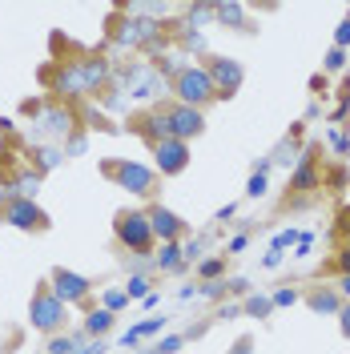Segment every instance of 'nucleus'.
<instances>
[{"label": "nucleus", "mask_w": 350, "mask_h": 354, "mask_svg": "<svg viewBox=\"0 0 350 354\" xmlns=\"http://www.w3.org/2000/svg\"><path fill=\"white\" fill-rule=\"evenodd\" d=\"M246 310L262 318V314H270V302H266V298H250V302H246Z\"/></svg>", "instance_id": "nucleus-22"}, {"label": "nucleus", "mask_w": 350, "mask_h": 354, "mask_svg": "<svg viewBox=\"0 0 350 354\" xmlns=\"http://www.w3.org/2000/svg\"><path fill=\"white\" fill-rule=\"evenodd\" d=\"M342 290H347V294H350V274H347V278H342Z\"/></svg>", "instance_id": "nucleus-31"}, {"label": "nucleus", "mask_w": 350, "mask_h": 354, "mask_svg": "<svg viewBox=\"0 0 350 354\" xmlns=\"http://www.w3.org/2000/svg\"><path fill=\"white\" fill-rule=\"evenodd\" d=\"M154 32H157L154 21H133V24H125V28L117 32V41L121 44H141V41H154Z\"/></svg>", "instance_id": "nucleus-12"}, {"label": "nucleus", "mask_w": 350, "mask_h": 354, "mask_svg": "<svg viewBox=\"0 0 350 354\" xmlns=\"http://www.w3.org/2000/svg\"><path fill=\"white\" fill-rule=\"evenodd\" d=\"M145 290H149V282H145V278H129V290H125V298H145Z\"/></svg>", "instance_id": "nucleus-18"}, {"label": "nucleus", "mask_w": 350, "mask_h": 354, "mask_svg": "<svg viewBox=\"0 0 350 354\" xmlns=\"http://www.w3.org/2000/svg\"><path fill=\"white\" fill-rule=\"evenodd\" d=\"M185 161H190L185 141H177V137L157 141V165H161V174H181V169H185Z\"/></svg>", "instance_id": "nucleus-5"}, {"label": "nucleus", "mask_w": 350, "mask_h": 354, "mask_svg": "<svg viewBox=\"0 0 350 354\" xmlns=\"http://www.w3.org/2000/svg\"><path fill=\"white\" fill-rule=\"evenodd\" d=\"M129 298H125V290H113V294H105V306L109 310H117V306H125Z\"/></svg>", "instance_id": "nucleus-23"}, {"label": "nucleus", "mask_w": 350, "mask_h": 354, "mask_svg": "<svg viewBox=\"0 0 350 354\" xmlns=\"http://www.w3.org/2000/svg\"><path fill=\"white\" fill-rule=\"evenodd\" d=\"M61 318H65V302H61L57 294H37V298H33V326L57 330Z\"/></svg>", "instance_id": "nucleus-4"}, {"label": "nucleus", "mask_w": 350, "mask_h": 354, "mask_svg": "<svg viewBox=\"0 0 350 354\" xmlns=\"http://www.w3.org/2000/svg\"><path fill=\"white\" fill-rule=\"evenodd\" d=\"M274 302H278V306H294V302H298V294H294V290H278V294H274Z\"/></svg>", "instance_id": "nucleus-24"}, {"label": "nucleus", "mask_w": 350, "mask_h": 354, "mask_svg": "<svg viewBox=\"0 0 350 354\" xmlns=\"http://www.w3.org/2000/svg\"><path fill=\"white\" fill-rule=\"evenodd\" d=\"M177 97H181V105H190V109H197L201 101H210V97H214L210 73H205V68H181V73H177Z\"/></svg>", "instance_id": "nucleus-1"}, {"label": "nucleus", "mask_w": 350, "mask_h": 354, "mask_svg": "<svg viewBox=\"0 0 350 354\" xmlns=\"http://www.w3.org/2000/svg\"><path fill=\"white\" fill-rule=\"evenodd\" d=\"M117 181H121L125 189H133V194H149V185H154V174H149L145 165H133V161H125V165L117 169Z\"/></svg>", "instance_id": "nucleus-8"}, {"label": "nucleus", "mask_w": 350, "mask_h": 354, "mask_svg": "<svg viewBox=\"0 0 350 354\" xmlns=\"http://www.w3.org/2000/svg\"><path fill=\"white\" fill-rule=\"evenodd\" d=\"M85 326H89V334H105L113 326V314H109V310H97V314H89Z\"/></svg>", "instance_id": "nucleus-15"}, {"label": "nucleus", "mask_w": 350, "mask_h": 354, "mask_svg": "<svg viewBox=\"0 0 350 354\" xmlns=\"http://www.w3.org/2000/svg\"><path fill=\"white\" fill-rule=\"evenodd\" d=\"M105 81V65L101 61H85V65H73L61 73V81H57V88L61 93H89L93 85H101Z\"/></svg>", "instance_id": "nucleus-2"}, {"label": "nucleus", "mask_w": 350, "mask_h": 354, "mask_svg": "<svg viewBox=\"0 0 350 354\" xmlns=\"http://www.w3.org/2000/svg\"><path fill=\"white\" fill-rule=\"evenodd\" d=\"M338 44H350V21H342V28H338Z\"/></svg>", "instance_id": "nucleus-29"}, {"label": "nucleus", "mask_w": 350, "mask_h": 354, "mask_svg": "<svg viewBox=\"0 0 350 354\" xmlns=\"http://www.w3.org/2000/svg\"><path fill=\"white\" fill-rule=\"evenodd\" d=\"M218 17H221V21H230V24H238L241 21V8H238V4H221Z\"/></svg>", "instance_id": "nucleus-19"}, {"label": "nucleus", "mask_w": 350, "mask_h": 354, "mask_svg": "<svg viewBox=\"0 0 350 354\" xmlns=\"http://www.w3.org/2000/svg\"><path fill=\"white\" fill-rule=\"evenodd\" d=\"M210 81H214V93H218V88L234 93V88L241 85V65H238V61H214V68H210Z\"/></svg>", "instance_id": "nucleus-9"}, {"label": "nucleus", "mask_w": 350, "mask_h": 354, "mask_svg": "<svg viewBox=\"0 0 350 354\" xmlns=\"http://www.w3.org/2000/svg\"><path fill=\"white\" fill-rule=\"evenodd\" d=\"M8 221H12V225H21V230H33V225H44V214L33 205V201L21 198V201H12V205H8Z\"/></svg>", "instance_id": "nucleus-10"}, {"label": "nucleus", "mask_w": 350, "mask_h": 354, "mask_svg": "<svg viewBox=\"0 0 350 354\" xmlns=\"http://www.w3.org/2000/svg\"><path fill=\"white\" fill-rule=\"evenodd\" d=\"M161 322H165V318H149V322H141V326H133V330L125 334V338H121V342H125V346H133V342H141V338H145V334L161 330Z\"/></svg>", "instance_id": "nucleus-13"}, {"label": "nucleus", "mask_w": 350, "mask_h": 354, "mask_svg": "<svg viewBox=\"0 0 350 354\" xmlns=\"http://www.w3.org/2000/svg\"><path fill=\"white\" fill-rule=\"evenodd\" d=\"M177 254H181V250H177L174 242H165V245H161V254H157V266H161V270H177V266H181Z\"/></svg>", "instance_id": "nucleus-14"}, {"label": "nucleus", "mask_w": 350, "mask_h": 354, "mask_svg": "<svg viewBox=\"0 0 350 354\" xmlns=\"http://www.w3.org/2000/svg\"><path fill=\"white\" fill-rule=\"evenodd\" d=\"M149 225H154V234H161L165 242H174L177 230H181V218H174L169 209H161V205H157L154 214H149Z\"/></svg>", "instance_id": "nucleus-11"}, {"label": "nucleus", "mask_w": 350, "mask_h": 354, "mask_svg": "<svg viewBox=\"0 0 350 354\" xmlns=\"http://www.w3.org/2000/svg\"><path fill=\"white\" fill-rule=\"evenodd\" d=\"M201 274H205V278H214V274H221V262H218V258H214V262H205V266H201Z\"/></svg>", "instance_id": "nucleus-28"}, {"label": "nucleus", "mask_w": 350, "mask_h": 354, "mask_svg": "<svg viewBox=\"0 0 350 354\" xmlns=\"http://www.w3.org/2000/svg\"><path fill=\"white\" fill-rule=\"evenodd\" d=\"M266 194V174H254L250 177V198H262Z\"/></svg>", "instance_id": "nucleus-21"}, {"label": "nucleus", "mask_w": 350, "mask_h": 354, "mask_svg": "<svg viewBox=\"0 0 350 354\" xmlns=\"http://www.w3.org/2000/svg\"><path fill=\"white\" fill-rule=\"evenodd\" d=\"M48 351H53V354H81L73 338H53V346H48Z\"/></svg>", "instance_id": "nucleus-17"}, {"label": "nucleus", "mask_w": 350, "mask_h": 354, "mask_svg": "<svg viewBox=\"0 0 350 354\" xmlns=\"http://www.w3.org/2000/svg\"><path fill=\"white\" fill-rule=\"evenodd\" d=\"M117 238L133 250H145L149 238H154V225H149V214H117Z\"/></svg>", "instance_id": "nucleus-3"}, {"label": "nucleus", "mask_w": 350, "mask_h": 354, "mask_svg": "<svg viewBox=\"0 0 350 354\" xmlns=\"http://www.w3.org/2000/svg\"><path fill=\"white\" fill-rule=\"evenodd\" d=\"M290 242H294V230H286V234H278V238H274V254H278L282 245H290Z\"/></svg>", "instance_id": "nucleus-27"}, {"label": "nucleus", "mask_w": 350, "mask_h": 354, "mask_svg": "<svg viewBox=\"0 0 350 354\" xmlns=\"http://www.w3.org/2000/svg\"><path fill=\"white\" fill-rule=\"evenodd\" d=\"M310 306H314V310H334L338 302H334V294H314V298H310Z\"/></svg>", "instance_id": "nucleus-20"}, {"label": "nucleus", "mask_w": 350, "mask_h": 354, "mask_svg": "<svg viewBox=\"0 0 350 354\" xmlns=\"http://www.w3.org/2000/svg\"><path fill=\"white\" fill-rule=\"evenodd\" d=\"M53 286H57V298L61 302H81L89 294V282L73 270H53Z\"/></svg>", "instance_id": "nucleus-6"}, {"label": "nucleus", "mask_w": 350, "mask_h": 354, "mask_svg": "<svg viewBox=\"0 0 350 354\" xmlns=\"http://www.w3.org/2000/svg\"><path fill=\"white\" fill-rule=\"evenodd\" d=\"M177 346H181V338H165V342H161L154 354H177Z\"/></svg>", "instance_id": "nucleus-25"}, {"label": "nucleus", "mask_w": 350, "mask_h": 354, "mask_svg": "<svg viewBox=\"0 0 350 354\" xmlns=\"http://www.w3.org/2000/svg\"><path fill=\"white\" fill-rule=\"evenodd\" d=\"M342 334H350V306L342 310Z\"/></svg>", "instance_id": "nucleus-30"}, {"label": "nucleus", "mask_w": 350, "mask_h": 354, "mask_svg": "<svg viewBox=\"0 0 350 354\" xmlns=\"http://www.w3.org/2000/svg\"><path fill=\"white\" fill-rule=\"evenodd\" d=\"M342 270H350V254H347V258H342Z\"/></svg>", "instance_id": "nucleus-32"}, {"label": "nucleus", "mask_w": 350, "mask_h": 354, "mask_svg": "<svg viewBox=\"0 0 350 354\" xmlns=\"http://www.w3.org/2000/svg\"><path fill=\"white\" fill-rule=\"evenodd\" d=\"M342 65H347V61H342V48H334L326 57V68H342Z\"/></svg>", "instance_id": "nucleus-26"}, {"label": "nucleus", "mask_w": 350, "mask_h": 354, "mask_svg": "<svg viewBox=\"0 0 350 354\" xmlns=\"http://www.w3.org/2000/svg\"><path fill=\"white\" fill-rule=\"evenodd\" d=\"M169 133H174L177 141H185V137L201 133V113L190 109V105H177V109L169 113Z\"/></svg>", "instance_id": "nucleus-7"}, {"label": "nucleus", "mask_w": 350, "mask_h": 354, "mask_svg": "<svg viewBox=\"0 0 350 354\" xmlns=\"http://www.w3.org/2000/svg\"><path fill=\"white\" fill-rule=\"evenodd\" d=\"M37 185H41V177H37V174H24L21 181H17V189H21V198H24V201L37 194Z\"/></svg>", "instance_id": "nucleus-16"}]
</instances>
